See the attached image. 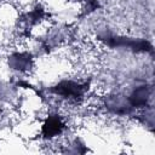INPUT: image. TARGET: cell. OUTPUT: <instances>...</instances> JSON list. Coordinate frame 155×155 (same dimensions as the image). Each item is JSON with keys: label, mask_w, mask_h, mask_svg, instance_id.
Instances as JSON below:
<instances>
[{"label": "cell", "mask_w": 155, "mask_h": 155, "mask_svg": "<svg viewBox=\"0 0 155 155\" xmlns=\"http://www.w3.org/2000/svg\"><path fill=\"white\" fill-rule=\"evenodd\" d=\"M45 16V11L42 10V7L41 6H36L33 11H30V12H28L24 17V21L28 23V24H30V25H33V24H35V23H38V22H40L41 19H42V17Z\"/></svg>", "instance_id": "obj_6"}, {"label": "cell", "mask_w": 155, "mask_h": 155, "mask_svg": "<svg viewBox=\"0 0 155 155\" xmlns=\"http://www.w3.org/2000/svg\"><path fill=\"white\" fill-rule=\"evenodd\" d=\"M88 90V84H78L75 81H62L54 87H52V92L62 96L63 98L78 101L82 98L85 92Z\"/></svg>", "instance_id": "obj_2"}, {"label": "cell", "mask_w": 155, "mask_h": 155, "mask_svg": "<svg viewBox=\"0 0 155 155\" xmlns=\"http://www.w3.org/2000/svg\"><path fill=\"white\" fill-rule=\"evenodd\" d=\"M64 127H65V125L58 115H50L45 120V122L41 127V133H42L44 138L50 139V138H53V137L61 134L63 132Z\"/></svg>", "instance_id": "obj_3"}, {"label": "cell", "mask_w": 155, "mask_h": 155, "mask_svg": "<svg viewBox=\"0 0 155 155\" xmlns=\"http://www.w3.org/2000/svg\"><path fill=\"white\" fill-rule=\"evenodd\" d=\"M149 98H150V91L148 87L143 86L133 91V93L128 98V102L133 108H142L148 104Z\"/></svg>", "instance_id": "obj_4"}, {"label": "cell", "mask_w": 155, "mask_h": 155, "mask_svg": "<svg viewBox=\"0 0 155 155\" xmlns=\"http://www.w3.org/2000/svg\"><path fill=\"white\" fill-rule=\"evenodd\" d=\"M8 64L11 65L12 69L16 70H27L30 65H31V54L23 52V53H13L10 59H8Z\"/></svg>", "instance_id": "obj_5"}, {"label": "cell", "mask_w": 155, "mask_h": 155, "mask_svg": "<svg viewBox=\"0 0 155 155\" xmlns=\"http://www.w3.org/2000/svg\"><path fill=\"white\" fill-rule=\"evenodd\" d=\"M99 39L110 47L130 48L133 52H151L153 51L151 44L147 40L131 39V38H125V36H99Z\"/></svg>", "instance_id": "obj_1"}]
</instances>
